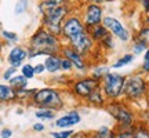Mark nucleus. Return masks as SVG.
Segmentation results:
<instances>
[{
  "label": "nucleus",
  "instance_id": "1",
  "mask_svg": "<svg viewBox=\"0 0 149 138\" xmlns=\"http://www.w3.org/2000/svg\"><path fill=\"white\" fill-rule=\"evenodd\" d=\"M62 44L64 43L61 40V37L53 35L40 25L28 39V59L59 54Z\"/></svg>",
  "mask_w": 149,
  "mask_h": 138
},
{
  "label": "nucleus",
  "instance_id": "2",
  "mask_svg": "<svg viewBox=\"0 0 149 138\" xmlns=\"http://www.w3.org/2000/svg\"><path fill=\"white\" fill-rule=\"evenodd\" d=\"M31 104L36 108H46L58 112L65 108V100L62 91L54 86H46L37 89L31 98Z\"/></svg>",
  "mask_w": 149,
  "mask_h": 138
},
{
  "label": "nucleus",
  "instance_id": "3",
  "mask_svg": "<svg viewBox=\"0 0 149 138\" xmlns=\"http://www.w3.org/2000/svg\"><path fill=\"white\" fill-rule=\"evenodd\" d=\"M72 11H73V8H72L70 3L65 6H55L48 11H46L44 14H42L40 25L55 36H61L62 22L65 21V18L69 15Z\"/></svg>",
  "mask_w": 149,
  "mask_h": 138
},
{
  "label": "nucleus",
  "instance_id": "4",
  "mask_svg": "<svg viewBox=\"0 0 149 138\" xmlns=\"http://www.w3.org/2000/svg\"><path fill=\"white\" fill-rule=\"evenodd\" d=\"M107 112L111 115L115 122L117 123V130H123V128H130L134 126L135 122V116L131 108L123 101V100H116V101H108L105 105Z\"/></svg>",
  "mask_w": 149,
  "mask_h": 138
},
{
  "label": "nucleus",
  "instance_id": "5",
  "mask_svg": "<svg viewBox=\"0 0 149 138\" xmlns=\"http://www.w3.org/2000/svg\"><path fill=\"white\" fill-rule=\"evenodd\" d=\"M126 83V75L119 73L117 70L108 72L101 80V87L107 101H116L123 98V89Z\"/></svg>",
  "mask_w": 149,
  "mask_h": 138
},
{
  "label": "nucleus",
  "instance_id": "6",
  "mask_svg": "<svg viewBox=\"0 0 149 138\" xmlns=\"http://www.w3.org/2000/svg\"><path fill=\"white\" fill-rule=\"evenodd\" d=\"M148 93V82L138 72L126 76V83L123 89V97L128 101H138Z\"/></svg>",
  "mask_w": 149,
  "mask_h": 138
},
{
  "label": "nucleus",
  "instance_id": "7",
  "mask_svg": "<svg viewBox=\"0 0 149 138\" xmlns=\"http://www.w3.org/2000/svg\"><path fill=\"white\" fill-rule=\"evenodd\" d=\"M86 26H84V22H83V18H81V14L80 11L73 10L70 13L69 15L65 18V21L62 22V29H61V40L62 43H68L76 35L84 32Z\"/></svg>",
  "mask_w": 149,
  "mask_h": 138
},
{
  "label": "nucleus",
  "instance_id": "8",
  "mask_svg": "<svg viewBox=\"0 0 149 138\" xmlns=\"http://www.w3.org/2000/svg\"><path fill=\"white\" fill-rule=\"evenodd\" d=\"M100 82L95 79H93L90 75H83L80 77L72 79V83L69 84V90L72 93V95L76 97L77 100L84 101L87 97L91 94V91L95 90L100 87Z\"/></svg>",
  "mask_w": 149,
  "mask_h": 138
},
{
  "label": "nucleus",
  "instance_id": "9",
  "mask_svg": "<svg viewBox=\"0 0 149 138\" xmlns=\"http://www.w3.org/2000/svg\"><path fill=\"white\" fill-rule=\"evenodd\" d=\"M80 14H81V18H83V22H84L86 31L91 29L95 25H101L102 20L105 17V13H104V6L97 4L94 1H90V3H84V4L80 7Z\"/></svg>",
  "mask_w": 149,
  "mask_h": 138
},
{
  "label": "nucleus",
  "instance_id": "10",
  "mask_svg": "<svg viewBox=\"0 0 149 138\" xmlns=\"http://www.w3.org/2000/svg\"><path fill=\"white\" fill-rule=\"evenodd\" d=\"M59 54H61V57L68 58L70 62H72L74 72H79L81 76H83V75H88V70H90L91 65H90V61H88L87 57H84V55H81L80 53H77L73 47H70L69 44H66V43L62 44Z\"/></svg>",
  "mask_w": 149,
  "mask_h": 138
},
{
  "label": "nucleus",
  "instance_id": "11",
  "mask_svg": "<svg viewBox=\"0 0 149 138\" xmlns=\"http://www.w3.org/2000/svg\"><path fill=\"white\" fill-rule=\"evenodd\" d=\"M102 25L108 29V32L111 33L112 36L117 39L122 43H128L131 40V32L120 20H117L112 15H105L102 20Z\"/></svg>",
  "mask_w": 149,
  "mask_h": 138
},
{
  "label": "nucleus",
  "instance_id": "12",
  "mask_svg": "<svg viewBox=\"0 0 149 138\" xmlns=\"http://www.w3.org/2000/svg\"><path fill=\"white\" fill-rule=\"evenodd\" d=\"M66 44H69L70 47H73L77 53H80L81 55H84L87 58L90 55H93L97 50V43L91 39V36L88 35L87 31H84V32H81L79 35H76L74 37H72Z\"/></svg>",
  "mask_w": 149,
  "mask_h": 138
},
{
  "label": "nucleus",
  "instance_id": "13",
  "mask_svg": "<svg viewBox=\"0 0 149 138\" xmlns=\"http://www.w3.org/2000/svg\"><path fill=\"white\" fill-rule=\"evenodd\" d=\"M28 59V48L26 46H21V44H14L11 46L8 53L6 55V62L8 66H14V68H21Z\"/></svg>",
  "mask_w": 149,
  "mask_h": 138
},
{
  "label": "nucleus",
  "instance_id": "14",
  "mask_svg": "<svg viewBox=\"0 0 149 138\" xmlns=\"http://www.w3.org/2000/svg\"><path fill=\"white\" fill-rule=\"evenodd\" d=\"M81 122V115L77 109H72V111L65 112L62 116L55 119L54 126L59 130H68V128H73L76 124Z\"/></svg>",
  "mask_w": 149,
  "mask_h": 138
},
{
  "label": "nucleus",
  "instance_id": "15",
  "mask_svg": "<svg viewBox=\"0 0 149 138\" xmlns=\"http://www.w3.org/2000/svg\"><path fill=\"white\" fill-rule=\"evenodd\" d=\"M61 54H53V55H47L44 57V68H46V72L50 73L51 76L54 75L61 73Z\"/></svg>",
  "mask_w": 149,
  "mask_h": 138
},
{
  "label": "nucleus",
  "instance_id": "16",
  "mask_svg": "<svg viewBox=\"0 0 149 138\" xmlns=\"http://www.w3.org/2000/svg\"><path fill=\"white\" fill-rule=\"evenodd\" d=\"M17 102V91L8 83L0 82V104H13Z\"/></svg>",
  "mask_w": 149,
  "mask_h": 138
},
{
  "label": "nucleus",
  "instance_id": "17",
  "mask_svg": "<svg viewBox=\"0 0 149 138\" xmlns=\"http://www.w3.org/2000/svg\"><path fill=\"white\" fill-rule=\"evenodd\" d=\"M88 105L91 106H95V108H105V105H107V98H105V95H104V93H102L101 87H98V89H95V90L91 91V94L87 98L84 100Z\"/></svg>",
  "mask_w": 149,
  "mask_h": 138
},
{
  "label": "nucleus",
  "instance_id": "18",
  "mask_svg": "<svg viewBox=\"0 0 149 138\" xmlns=\"http://www.w3.org/2000/svg\"><path fill=\"white\" fill-rule=\"evenodd\" d=\"M87 32H88V35L91 36V39H93V40H94L97 44L101 42L102 39H105V37L109 35L108 29L104 26L102 24H101V25H95V26H93L91 29H88Z\"/></svg>",
  "mask_w": 149,
  "mask_h": 138
},
{
  "label": "nucleus",
  "instance_id": "19",
  "mask_svg": "<svg viewBox=\"0 0 149 138\" xmlns=\"http://www.w3.org/2000/svg\"><path fill=\"white\" fill-rule=\"evenodd\" d=\"M7 83H8L15 91H19V90H24V89H28L29 80H28L26 77H24L21 73H17L15 76H13Z\"/></svg>",
  "mask_w": 149,
  "mask_h": 138
},
{
  "label": "nucleus",
  "instance_id": "20",
  "mask_svg": "<svg viewBox=\"0 0 149 138\" xmlns=\"http://www.w3.org/2000/svg\"><path fill=\"white\" fill-rule=\"evenodd\" d=\"M108 72H111V66H108V65H95V66H91L90 68L88 75H90L93 79L98 80V82L101 83V80L104 79V76H105Z\"/></svg>",
  "mask_w": 149,
  "mask_h": 138
},
{
  "label": "nucleus",
  "instance_id": "21",
  "mask_svg": "<svg viewBox=\"0 0 149 138\" xmlns=\"http://www.w3.org/2000/svg\"><path fill=\"white\" fill-rule=\"evenodd\" d=\"M134 59H135V55L131 53H127V54H123L120 58H117L113 64L111 65V69H115V70H117V69H122L124 68V66H127V65L133 64Z\"/></svg>",
  "mask_w": 149,
  "mask_h": 138
},
{
  "label": "nucleus",
  "instance_id": "22",
  "mask_svg": "<svg viewBox=\"0 0 149 138\" xmlns=\"http://www.w3.org/2000/svg\"><path fill=\"white\" fill-rule=\"evenodd\" d=\"M0 37L7 46H14V44H18V42H19V36L15 32L7 31V29H1L0 31Z\"/></svg>",
  "mask_w": 149,
  "mask_h": 138
},
{
  "label": "nucleus",
  "instance_id": "23",
  "mask_svg": "<svg viewBox=\"0 0 149 138\" xmlns=\"http://www.w3.org/2000/svg\"><path fill=\"white\" fill-rule=\"evenodd\" d=\"M35 117L39 119L40 122H50L55 119V111L46 109V108H37L35 111Z\"/></svg>",
  "mask_w": 149,
  "mask_h": 138
},
{
  "label": "nucleus",
  "instance_id": "24",
  "mask_svg": "<svg viewBox=\"0 0 149 138\" xmlns=\"http://www.w3.org/2000/svg\"><path fill=\"white\" fill-rule=\"evenodd\" d=\"M91 137L94 138H115L116 137V131H113L111 127L108 126H101L100 128H97L95 131L93 133Z\"/></svg>",
  "mask_w": 149,
  "mask_h": 138
},
{
  "label": "nucleus",
  "instance_id": "25",
  "mask_svg": "<svg viewBox=\"0 0 149 138\" xmlns=\"http://www.w3.org/2000/svg\"><path fill=\"white\" fill-rule=\"evenodd\" d=\"M19 73L24 76V77H26L28 80H32L35 79V66H33L31 62H25V64L22 65L21 68H19Z\"/></svg>",
  "mask_w": 149,
  "mask_h": 138
},
{
  "label": "nucleus",
  "instance_id": "26",
  "mask_svg": "<svg viewBox=\"0 0 149 138\" xmlns=\"http://www.w3.org/2000/svg\"><path fill=\"white\" fill-rule=\"evenodd\" d=\"M134 39L139 40L141 43H144L146 47H149V25H145V26L141 28L137 32V35L134 36Z\"/></svg>",
  "mask_w": 149,
  "mask_h": 138
},
{
  "label": "nucleus",
  "instance_id": "27",
  "mask_svg": "<svg viewBox=\"0 0 149 138\" xmlns=\"http://www.w3.org/2000/svg\"><path fill=\"white\" fill-rule=\"evenodd\" d=\"M98 47L102 48L104 51H112L115 48V37L109 33L105 39H102L101 42L98 43Z\"/></svg>",
  "mask_w": 149,
  "mask_h": 138
},
{
  "label": "nucleus",
  "instance_id": "28",
  "mask_svg": "<svg viewBox=\"0 0 149 138\" xmlns=\"http://www.w3.org/2000/svg\"><path fill=\"white\" fill-rule=\"evenodd\" d=\"M37 89H24V90H19L17 91V101H28L31 102V98H32V95L35 94V91H36Z\"/></svg>",
  "mask_w": 149,
  "mask_h": 138
},
{
  "label": "nucleus",
  "instance_id": "29",
  "mask_svg": "<svg viewBox=\"0 0 149 138\" xmlns=\"http://www.w3.org/2000/svg\"><path fill=\"white\" fill-rule=\"evenodd\" d=\"M28 8H29V0H18L14 6V14L22 15L28 11Z\"/></svg>",
  "mask_w": 149,
  "mask_h": 138
},
{
  "label": "nucleus",
  "instance_id": "30",
  "mask_svg": "<svg viewBox=\"0 0 149 138\" xmlns=\"http://www.w3.org/2000/svg\"><path fill=\"white\" fill-rule=\"evenodd\" d=\"M148 48L149 47H146L144 43H141L139 40L134 39L133 40V47H131V51H133V53L131 54H134L135 57H137V55H144V53L148 50Z\"/></svg>",
  "mask_w": 149,
  "mask_h": 138
},
{
  "label": "nucleus",
  "instance_id": "31",
  "mask_svg": "<svg viewBox=\"0 0 149 138\" xmlns=\"http://www.w3.org/2000/svg\"><path fill=\"white\" fill-rule=\"evenodd\" d=\"M133 138H149V130L144 126H133Z\"/></svg>",
  "mask_w": 149,
  "mask_h": 138
},
{
  "label": "nucleus",
  "instance_id": "32",
  "mask_svg": "<svg viewBox=\"0 0 149 138\" xmlns=\"http://www.w3.org/2000/svg\"><path fill=\"white\" fill-rule=\"evenodd\" d=\"M74 69H73V65L70 62L68 58H61V73L64 75H69V73H73Z\"/></svg>",
  "mask_w": 149,
  "mask_h": 138
},
{
  "label": "nucleus",
  "instance_id": "33",
  "mask_svg": "<svg viewBox=\"0 0 149 138\" xmlns=\"http://www.w3.org/2000/svg\"><path fill=\"white\" fill-rule=\"evenodd\" d=\"M73 128H68V130H59V131H51L50 135L53 138H72L73 137Z\"/></svg>",
  "mask_w": 149,
  "mask_h": 138
},
{
  "label": "nucleus",
  "instance_id": "34",
  "mask_svg": "<svg viewBox=\"0 0 149 138\" xmlns=\"http://www.w3.org/2000/svg\"><path fill=\"white\" fill-rule=\"evenodd\" d=\"M17 73H18V68L7 66V68L3 69V72H1V79L4 80V82H8V80H10L13 76H15Z\"/></svg>",
  "mask_w": 149,
  "mask_h": 138
},
{
  "label": "nucleus",
  "instance_id": "35",
  "mask_svg": "<svg viewBox=\"0 0 149 138\" xmlns=\"http://www.w3.org/2000/svg\"><path fill=\"white\" fill-rule=\"evenodd\" d=\"M53 7H55V6L51 4V3H48V1H46V0H40V1L37 3V10L40 13V15L44 14L46 11H48L50 8H53Z\"/></svg>",
  "mask_w": 149,
  "mask_h": 138
},
{
  "label": "nucleus",
  "instance_id": "36",
  "mask_svg": "<svg viewBox=\"0 0 149 138\" xmlns=\"http://www.w3.org/2000/svg\"><path fill=\"white\" fill-rule=\"evenodd\" d=\"M115 138H133V127L123 128V130H117L116 137Z\"/></svg>",
  "mask_w": 149,
  "mask_h": 138
},
{
  "label": "nucleus",
  "instance_id": "37",
  "mask_svg": "<svg viewBox=\"0 0 149 138\" xmlns=\"http://www.w3.org/2000/svg\"><path fill=\"white\" fill-rule=\"evenodd\" d=\"M141 70H142L144 73H149V48L144 53V58H142Z\"/></svg>",
  "mask_w": 149,
  "mask_h": 138
},
{
  "label": "nucleus",
  "instance_id": "38",
  "mask_svg": "<svg viewBox=\"0 0 149 138\" xmlns=\"http://www.w3.org/2000/svg\"><path fill=\"white\" fill-rule=\"evenodd\" d=\"M35 66V75L36 76H42V75L46 73V68H44V64L43 62H39V64L33 65Z\"/></svg>",
  "mask_w": 149,
  "mask_h": 138
},
{
  "label": "nucleus",
  "instance_id": "39",
  "mask_svg": "<svg viewBox=\"0 0 149 138\" xmlns=\"http://www.w3.org/2000/svg\"><path fill=\"white\" fill-rule=\"evenodd\" d=\"M13 137V130L8 127H4L1 128V131H0V138H11Z\"/></svg>",
  "mask_w": 149,
  "mask_h": 138
},
{
  "label": "nucleus",
  "instance_id": "40",
  "mask_svg": "<svg viewBox=\"0 0 149 138\" xmlns=\"http://www.w3.org/2000/svg\"><path fill=\"white\" fill-rule=\"evenodd\" d=\"M32 130L33 131H36V133H42V131L46 130V126H44L42 122H37V123H35V124L32 126Z\"/></svg>",
  "mask_w": 149,
  "mask_h": 138
},
{
  "label": "nucleus",
  "instance_id": "41",
  "mask_svg": "<svg viewBox=\"0 0 149 138\" xmlns=\"http://www.w3.org/2000/svg\"><path fill=\"white\" fill-rule=\"evenodd\" d=\"M48 3H51L54 6H65V4H69L70 0H46Z\"/></svg>",
  "mask_w": 149,
  "mask_h": 138
},
{
  "label": "nucleus",
  "instance_id": "42",
  "mask_svg": "<svg viewBox=\"0 0 149 138\" xmlns=\"http://www.w3.org/2000/svg\"><path fill=\"white\" fill-rule=\"evenodd\" d=\"M139 4H141V7L144 8V11L146 13V14H149V0H137Z\"/></svg>",
  "mask_w": 149,
  "mask_h": 138
},
{
  "label": "nucleus",
  "instance_id": "43",
  "mask_svg": "<svg viewBox=\"0 0 149 138\" xmlns=\"http://www.w3.org/2000/svg\"><path fill=\"white\" fill-rule=\"evenodd\" d=\"M94 3H97V4H109V3H113V1H116V0H93Z\"/></svg>",
  "mask_w": 149,
  "mask_h": 138
},
{
  "label": "nucleus",
  "instance_id": "44",
  "mask_svg": "<svg viewBox=\"0 0 149 138\" xmlns=\"http://www.w3.org/2000/svg\"><path fill=\"white\" fill-rule=\"evenodd\" d=\"M4 42H3V40H1V37H0V54L3 53V50H4Z\"/></svg>",
  "mask_w": 149,
  "mask_h": 138
},
{
  "label": "nucleus",
  "instance_id": "45",
  "mask_svg": "<svg viewBox=\"0 0 149 138\" xmlns=\"http://www.w3.org/2000/svg\"><path fill=\"white\" fill-rule=\"evenodd\" d=\"M3 62H4V58H3V55L0 54V68H1V65H3Z\"/></svg>",
  "mask_w": 149,
  "mask_h": 138
},
{
  "label": "nucleus",
  "instance_id": "46",
  "mask_svg": "<svg viewBox=\"0 0 149 138\" xmlns=\"http://www.w3.org/2000/svg\"><path fill=\"white\" fill-rule=\"evenodd\" d=\"M80 1H84V3H90V1H93V0H80Z\"/></svg>",
  "mask_w": 149,
  "mask_h": 138
},
{
  "label": "nucleus",
  "instance_id": "47",
  "mask_svg": "<svg viewBox=\"0 0 149 138\" xmlns=\"http://www.w3.org/2000/svg\"><path fill=\"white\" fill-rule=\"evenodd\" d=\"M90 138H94V137H90Z\"/></svg>",
  "mask_w": 149,
  "mask_h": 138
}]
</instances>
